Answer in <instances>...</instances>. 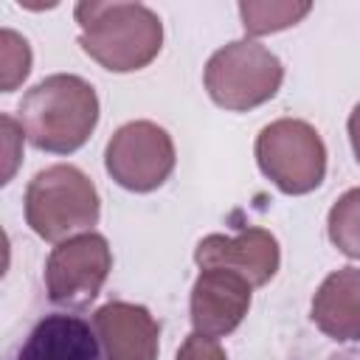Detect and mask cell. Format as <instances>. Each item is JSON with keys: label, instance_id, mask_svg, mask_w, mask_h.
<instances>
[{"label": "cell", "instance_id": "1", "mask_svg": "<svg viewBox=\"0 0 360 360\" xmlns=\"http://www.w3.org/2000/svg\"><path fill=\"white\" fill-rule=\"evenodd\" d=\"M17 112L25 138L37 149L70 155L87 143L98 124V96L82 76L53 73L22 96Z\"/></svg>", "mask_w": 360, "mask_h": 360}, {"label": "cell", "instance_id": "2", "mask_svg": "<svg viewBox=\"0 0 360 360\" xmlns=\"http://www.w3.org/2000/svg\"><path fill=\"white\" fill-rule=\"evenodd\" d=\"M79 45L104 70L132 73L146 68L163 45V22L143 3H79Z\"/></svg>", "mask_w": 360, "mask_h": 360}, {"label": "cell", "instance_id": "3", "mask_svg": "<svg viewBox=\"0 0 360 360\" xmlns=\"http://www.w3.org/2000/svg\"><path fill=\"white\" fill-rule=\"evenodd\" d=\"M98 211L93 180L70 163L37 172L25 188V222L45 242H65L87 233L98 222Z\"/></svg>", "mask_w": 360, "mask_h": 360}, {"label": "cell", "instance_id": "4", "mask_svg": "<svg viewBox=\"0 0 360 360\" xmlns=\"http://www.w3.org/2000/svg\"><path fill=\"white\" fill-rule=\"evenodd\" d=\"M202 79L217 107L245 112L270 101L278 93L284 68L270 48L253 39H236L222 45L208 59Z\"/></svg>", "mask_w": 360, "mask_h": 360}, {"label": "cell", "instance_id": "5", "mask_svg": "<svg viewBox=\"0 0 360 360\" xmlns=\"http://www.w3.org/2000/svg\"><path fill=\"white\" fill-rule=\"evenodd\" d=\"M256 163L284 194H309L323 183L326 146L315 127L298 118H278L256 138Z\"/></svg>", "mask_w": 360, "mask_h": 360}, {"label": "cell", "instance_id": "6", "mask_svg": "<svg viewBox=\"0 0 360 360\" xmlns=\"http://www.w3.org/2000/svg\"><path fill=\"white\" fill-rule=\"evenodd\" d=\"M174 160L172 135L152 121H129L118 127L104 149L107 174L135 194L160 188L174 172Z\"/></svg>", "mask_w": 360, "mask_h": 360}, {"label": "cell", "instance_id": "7", "mask_svg": "<svg viewBox=\"0 0 360 360\" xmlns=\"http://www.w3.org/2000/svg\"><path fill=\"white\" fill-rule=\"evenodd\" d=\"M112 270V253L101 233H79L59 242L45 262V290L56 307H87Z\"/></svg>", "mask_w": 360, "mask_h": 360}, {"label": "cell", "instance_id": "8", "mask_svg": "<svg viewBox=\"0 0 360 360\" xmlns=\"http://www.w3.org/2000/svg\"><path fill=\"white\" fill-rule=\"evenodd\" d=\"M253 284L233 270L205 267L191 287V326L205 338L231 335L250 309Z\"/></svg>", "mask_w": 360, "mask_h": 360}, {"label": "cell", "instance_id": "9", "mask_svg": "<svg viewBox=\"0 0 360 360\" xmlns=\"http://www.w3.org/2000/svg\"><path fill=\"white\" fill-rule=\"evenodd\" d=\"M278 242L264 228H242L236 236L211 233L194 248V262L200 270L222 267L248 278L253 287L267 284L278 270Z\"/></svg>", "mask_w": 360, "mask_h": 360}, {"label": "cell", "instance_id": "10", "mask_svg": "<svg viewBox=\"0 0 360 360\" xmlns=\"http://www.w3.org/2000/svg\"><path fill=\"white\" fill-rule=\"evenodd\" d=\"M6 360H104L93 321L70 312L42 315Z\"/></svg>", "mask_w": 360, "mask_h": 360}, {"label": "cell", "instance_id": "11", "mask_svg": "<svg viewBox=\"0 0 360 360\" xmlns=\"http://www.w3.org/2000/svg\"><path fill=\"white\" fill-rule=\"evenodd\" d=\"M104 360H158L160 326L141 304L110 301L93 315Z\"/></svg>", "mask_w": 360, "mask_h": 360}, {"label": "cell", "instance_id": "12", "mask_svg": "<svg viewBox=\"0 0 360 360\" xmlns=\"http://www.w3.org/2000/svg\"><path fill=\"white\" fill-rule=\"evenodd\" d=\"M312 321L326 338L338 343L360 340V270L357 267H340L321 281L312 298Z\"/></svg>", "mask_w": 360, "mask_h": 360}, {"label": "cell", "instance_id": "13", "mask_svg": "<svg viewBox=\"0 0 360 360\" xmlns=\"http://www.w3.org/2000/svg\"><path fill=\"white\" fill-rule=\"evenodd\" d=\"M309 8V3H239V17L250 37H264L301 22Z\"/></svg>", "mask_w": 360, "mask_h": 360}, {"label": "cell", "instance_id": "14", "mask_svg": "<svg viewBox=\"0 0 360 360\" xmlns=\"http://www.w3.org/2000/svg\"><path fill=\"white\" fill-rule=\"evenodd\" d=\"M329 239L332 245L349 256V259H360V188L346 191L332 208H329Z\"/></svg>", "mask_w": 360, "mask_h": 360}, {"label": "cell", "instance_id": "15", "mask_svg": "<svg viewBox=\"0 0 360 360\" xmlns=\"http://www.w3.org/2000/svg\"><path fill=\"white\" fill-rule=\"evenodd\" d=\"M31 73V48L25 37L11 28L0 31V87L3 93H14L25 76Z\"/></svg>", "mask_w": 360, "mask_h": 360}, {"label": "cell", "instance_id": "16", "mask_svg": "<svg viewBox=\"0 0 360 360\" xmlns=\"http://www.w3.org/2000/svg\"><path fill=\"white\" fill-rule=\"evenodd\" d=\"M3 127V146H6V163H3V183H8L20 166L22 158V127H17V121L11 115L0 118Z\"/></svg>", "mask_w": 360, "mask_h": 360}, {"label": "cell", "instance_id": "17", "mask_svg": "<svg viewBox=\"0 0 360 360\" xmlns=\"http://www.w3.org/2000/svg\"><path fill=\"white\" fill-rule=\"evenodd\" d=\"M174 360H228V357H225V349L219 346L217 338H205V335L191 332L183 340Z\"/></svg>", "mask_w": 360, "mask_h": 360}, {"label": "cell", "instance_id": "18", "mask_svg": "<svg viewBox=\"0 0 360 360\" xmlns=\"http://www.w3.org/2000/svg\"><path fill=\"white\" fill-rule=\"evenodd\" d=\"M349 141H352V149H354V158L360 163V104H354L352 115H349Z\"/></svg>", "mask_w": 360, "mask_h": 360}]
</instances>
